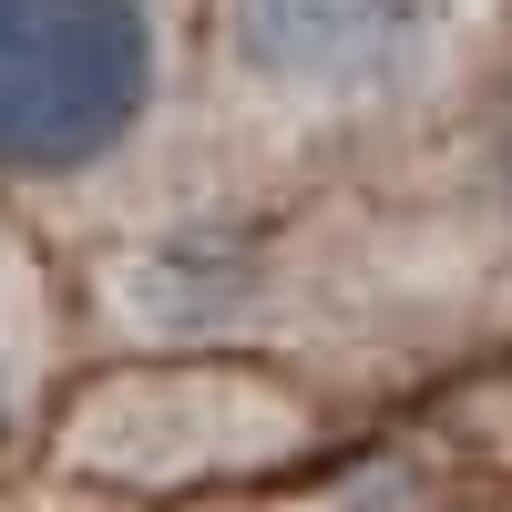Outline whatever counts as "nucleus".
<instances>
[{"instance_id":"nucleus-4","label":"nucleus","mask_w":512,"mask_h":512,"mask_svg":"<svg viewBox=\"0 0 512 512\" xmlns=\"http://www.w3.org/2000/svg\"><path fill=\"white\" fill-rule=\"evenodd\" d=\"M246 297H256V256H246L236 236H216V226L164 236L144 267H134V318L175 328V338H216Z\"/></svg>"},{"instance_id":"nucleus-2","label":"nucleus","mask_w":512,"mask_h":512,"mask_svg":"<svg viewBox=\"0 0 512 512\" xmlns=\"http://www.w3.org/2000/svg\"><path fill=\"white\" fill-rule=\"evenodd\" d=\"M431 0H216L226 93L277 123H379L441 82Z\"/></svg>"},{"instance_id":"nucleus-1","label":"nucleus","mask_w":512,"mask_h":512,"mask_svg":"<svg viewBox=\"0 0 512 512\" xmlns=\"http://www.w3.org/2000/svg\"><path fill=\"white\" fill-rule=\"evenodd\" d=\"M175 82V0H0V185L113 175Z\"/></svg>"},{"instance_id":"nucleus-6","label":"nucleus","mask_w":512,"mask_h":512,"mask_svg":"<svg viewBox=\"0 0 512 512\" xmlns=\"http://www.w3.org/2000/svg\"><path fill=\"white\" fill-rule=\"evenodd\" d=\"M492 195H502V216H512V103L492 113Z\"/></svg>"},{"instance_id":"nucleus-3","label":"nucleus","mask_w":512,"mask_h":512,"mask_svg":"<svg viewBox=\"0 0 512 512\" xmlns=\"http://www.w3.org/2000/svg\"><path fill=\"white\" fill-rule=\"evenodd\" d=\"M287 431L277 400L256 379H226V369H144V379H113V390L82 410L72 451L93 472H216L236 451H267Z\"/></svg>"},{"instance_id":"nucleus-5","label":"nucleus","mask_w":512,"mask_h":512,"mask_svg":"<svg viewBox=\"0 0 512 512\" xmlns=\"http://www.w3.org/2000/svg\"><path fill=\"white\" fill-rule=\"evenodd\" d=\"M21 400H31V369H21V349H0V441L21 431Z\"/></svg>"}]
</instances>
